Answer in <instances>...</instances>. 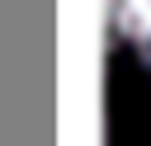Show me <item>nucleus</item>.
<instances>
[{
  "mask_svg": "<svg viewBox=\"0 0 151 146\" xmlns=\"http://www.w3.org/2000/svg\"><path fill=\"white\" fill-rule=\"evenodd\" d=\"M109 28L151 71V0H109Z\"/></svg>",
  "mask_w": 151,
  "mask_h": 146,
  "instance_id": "obj_1",
  "label": "nucleus"
}]
</instances>
